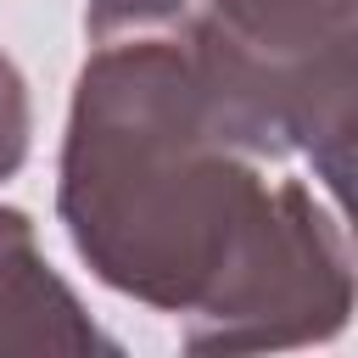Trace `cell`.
<instances>
[{"label": "cell", "mask_w": 358, "mask_h": 358, "mask_svg": "<svg viewBox=\"0 0 358 358\" xmlns=\"http://www.w3.org/2000/svg\"><path fill=\"white\" fill-rule=\"evenodd\" d=\"M196 0H90L56 213L90 274L179 319L190 352H280L352 319V246L229 106Z\"/></svg>", "instance_id": "obj_1"}, {"label": "cell", "mask_w": 358, "mask_h": 358, "mask_svg": "<svg viewBox=\"0 0 358 358\" xmlns=\"http://www.w3.org/2000/svg\"><path fill=\"white\" fill-rule=\"evenodd\" d=\"M28 134H34V112H28V84L11 67V56H0V179H11L28 162Z\"/></svg>", "instance_id": "obj_4"}, {"label": "cell", "mask_w": 358, "mask_h": 358, "mask_svg": "<svg viewBox=\"0 0 358 358\" xmlns=\"http://www.w3.org/2000/svg\"><path fill=\"white\" fill-rule=\"evenodd\" d=\"M218 84L341 201L358 134V0H196Z\"/></svg>", "instance_id": "obj_2"}, {"label": "cell", "mask_w": 358, "mask_h": 358, "mask_svg": "<svg viewBox=\"0 0 358 358\" xmlns=\"http://www.w3.org/2000/svg\"><path fill=\"white\" fill-rule=\"evenodd\" d=\"M117 358L73 285L45 263L28 213L0 207V358Z\"/></svg>", "instance_id": "obj_3"}]
</instances>
